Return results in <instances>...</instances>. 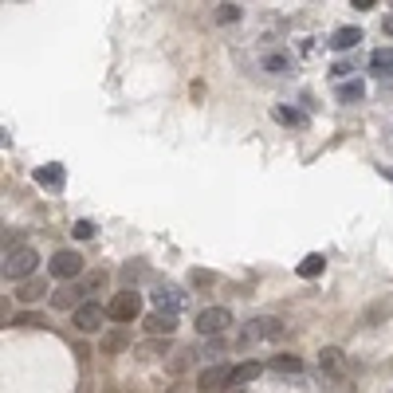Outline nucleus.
Returning a JSON list of instances; mask_svg holds the SVG:
<instances>
[{
    "mask_svg": "<svg viewBox=\"0 0 393 393\" xmlns=\"http://www.w3.org/2000/svg\"><path fill=\"white\" fill-rule=\"evenodd\" d=\"M264 67H267V71H275V75H284V71L291 67V63H287V55H267V59H264Z\"/></svg>",
    "mask_w": 393,
    "mask_h": 393,
    "instance_id": "obj_22",
    "label": "nucleus"
},
{
    "mask_svg": "<svg viewBox=\"0 0 393 393\" xmlns=\"http://www.w3.org/2000/svg\"><path fill=\"white\" fill-rule=\"evenodd\" d=\"M83 295H91V291H102L107 287V272H91V275H83Z\"/></svg>",
    "mask_w": 393,
    "mask_h": 393,
    "instance_id": "obj_20",
    "label": "nucleus"
},
{
    "mask_svg": "<svg viewBox=\"0 0 393 393\" xmlns=\"http://www.w3.org/2000/svg\"><path fill=\"white\" fill-rule=\"evenodd\" d=\"M177 323H181V319H177L173 311H154V314H146V319H142V326H146L149 334H173L177 331Z\"/></svg>",
    "mask_w": 393,
    "mask_h": 393,
    "instance_id": "obj_8",
    "label": "nucleus"
},
{
    "mask_svg": "<svg viewBox=\"0 0 393 393\" xmlns=\"http://www.w3.org/2000/svg\"><path fill=\"white\" fill-rule=\"evenodd\" d=\"M362 95H366V87L358 83V79H354V83H342V87H338V102H358Z\"/></svg>",
    "mask_w": 393,
    "mask_h": 393,
    "instance_id": "obj_18",
    "label": "nucleus"
},
{
    "mask_svg": "<svg viewBox=\"0 0 393 393\" xmlns=\"http://www.w3.org/2000/svg\"><path fill=\"white\" fill-rule=\"evenodd\" d=\"M331 44H334L338 51H350V48H358V44H362V32H358V28H338Z\"/></svg>",
    "mask_w": 393,
    "mask_h": 393,
    "instance_id": "obj_16",
    "label": "nucleus"
},
{
    "mask_svg": "<svg viewBox=\"0 0 393 393\" xmlns=\"http://www.w3.org/2000/svg\"><path fill=\"white\" fill-rule=\"evenodd\" d=\"M107 314L114 319V323H134L138 314H142V295H138L134 287H126V291H118L114 299L107 303Z\"/></svg>",
    "mask_w": 393,
    "mask_h": 393,
    "instance_id": "obj_3",
    "label": "nucleus"
},
{
    "mask_svg": "<svg viewBox=\"0 0 393 393\" xmlns=\"http://www.w3.org/2000/svg\"><path fill=\"white\" fill-rule=\"evenodd\" d=\"M177 354H181V358H173V370H185V366L193 362V354H196V350H177Z\"/></svg>",
    "mask_w": 393,
    "mask_h": 393,
    "instance_id": "obj_26",
    "label": "nucleus"
},
{
    "mask_svg": "<svg viewBox=\"0 0 393 393\" xmlns=\"http://www.w3.org/2000/svg\"><path fill=\"white\" fill-rule=\"evenodd\" d=\"M51 307H55V311H71V307H75V311H79V307H83V287H79V284H63L55 295H51Z\"/></svg>",
    "mask_w": 393,
    "mask_h": 393,
    "instance_id": "obj_9",
    "label": "nucleus"
},
{
    "mask_svg": "<svg viewBox=\"0 0 393 393\" xmlns=\"http://www.w3.org/2000/svg\"><path fill=\"white\" fill-rule=\"evenodd\" d=\"M216 20L220 24H236L240 20V4H216Z\"/></svg>",
    "mask_w": 393,
    "mask_h": 393,
    "instance_id": "obj_21",
    "label": "nucleus"
},
{
    "mask_svg": "<svg viewBox=\"0 0 393 393\" xmlns=\"http://www.w3.org/2000/svg\"><path fill=\"white\" fill-rule=\"evenodd\" d=\"M71 232H75V240H91V236H95V225H91V220H75Z\"/></svg>",
    "mask_w": 393,
    "mask_h": 393,
    "instance_id": "obj_23",
    "label": "nucleus"
},
{
    "mask_svg": "<svg viewBox=\"0 0 393 393\" xmlns=\"http://www.w3.org/2000/svg\"><path fill=\"white\" fill-rule=\"evenodd\" d=\"M228 326H232L228 307H205V311L196 314V334H205V338H220Z\"/></svg>",
    "mask_w": 393,
    "mask_h": 393,
    "instance_id": "obj_4",
    "label": "nucleus"
},
{
    "mask_svg": "<svg viewBox=\"0 0 393 393\" xmlns=\"http://www.w3.org/2000/svg\"><path fill=\"white\" fill-rule=\"evenodd\" d=\"M181 303H185V295H181V291H177V287H157V291H154V307H157V311H181Z\"/></svg>",
    "mask_w": 393,
    "mask_h": 393,
    "instance_id": "obj_11",
    "label": "nucleus"
},
{
    "mask_svg": "<svg viewBox=\"0 0 393 393\" xmlns=\"http://www.w3.org/2000/svg\"><path fill=\"white\" fill-rule=\"evenodd\" d=\"M138 275H146V264H126L122 267V279H126V284H134Z\"/></svg>",
    "mask_w": 393,
    "mask_h": 393,
    "instance_id": "obj_25",
    "label": "nucleus"
},
{
    "mask_svg": "<svg viewBox=\"0 0 393 393\" xmlns=\"http://www.w3.org/2000/svg\"><path fill=\"white\" fill-rule=\"evenodd\" d=\"M260 338H284V323H279V319H255V323L248 326L244 342H260Z\"/></svg>",
    "mask_w": 393,
    "mask_h": 393,
    "instance_id": "obj_7",
    "label": "nucleus"
},
{
    "mask_svg": "<svg viewBox=\"0 0 393 393\" xmlns=\"http://www.w3.org/2000/svg\"><path fill=\"white\" fill-rule=\"evenodd\" d=\"M39 267V252L28 244H20V248H8L4 252V279H32V272Z\"/></svg>",
    "mask_w": 393,
    "mask_h": 393,
    "instance_id": "obj_1",
    "label": "nucleus"
},
{
    "mask_svg": "<svg viewBox=\"0 0 393 393\" xmlns=\"http://www.w3.org/2000/svg\"><path fill=\"white\" fill-rule=\"evenodd\" d=\"M323 264H326L323 255H319V252H311V255L303 260V264H299V275H303V279H311V275H319V272H323Z\"/></svg>",
    "mask_w": 393,
    "mask_h": 393,
    "instance_id": "obj_19",
    "label": "nucleus"
},
{
    "mask_svg": "<svg viewBox=\"0 0 393 393\" xmlns=\"http://www.w3.org/2000/svg\"><path fill=\"white\" fill-rule=\"evenodd\" d=\"M48 272L55 275V279H63V284H75L79 275H83V255L71 252V248H59L48 260Z\"/></svg>",
    "mask_w": 393,
    "mask_h": 393,
    "instance_id": "obj_2",
    "label": "nucleus"
},
{
    "mask_svg": "<svg viewBox=\"0 0 393 393\" xmlns=\"http://www.w3.org/2000/svg\"><path fill=\"white\" fill-rule=\"evenodd\" d=\"M118 346H122V334H107L102 338V350H118Z\"/></svg>",
    "mask_w": 393,
    "mask_h": 393,
    "instance_id": "obj_27",
    "label": "nucleus"
},
{
    "mask_svg": "<svg viewBox=\"0 0 393 393\" xmlns=\"http://www.w3.org/2000/svg\"><path fill=\"white\" fill-rule=\"evenodd\" d=\"M370 71H373V75H389V71H393V48L370 51Z\"/></svg>",
    "mask_w": 393,
    "mask_h": 393,
    "instance_id": "obj_15",
    "label": "nucleus"
},
{
    "mask_svg": "<svg viewBox=\"0 0 393 393\" xmlns=\"http://www.w3.org/2000/svg\"><path fill=\"white\" fill-rule=\"evenodd\" d=\"M36 181L44 189H63V166H39L36 169Z\"/></svg>",
    "mask_w": 393,
    "mask_h": 393,
    "instance_id": "obj_14",
    "label": "nucleus"
},
{
    "mask_svg": "<svg viewBox=\"0 0 393 393\" xmlns=\"http://www.w3.org/2000/svg\"><path fill=\"white\" fill-rule=\"evenodd\" d=\"M385 32H389V36H393V16H385Z\"/></svg>",
    "mask_w": 393,
    "mask_h": 393,
    "instance_id": "obj_28",
    "label": "nucleus"
},
{
    "mask_svg": "<svg viewBox=\"0 0 393 393\" xmlns=\"http://www.w3.org/2000/svg\"><path fill=\"white\" fill-rule=\"evenodd\" d=\"M102 319H110V314H107V307H102V303H83L75 314H71V323H75L83 334L98 331V326H102Z\"/></svg>",
    "mask_w": 393,
    "mask_h": 393,
    "instance_id": "obj_5",
    "label": "nucleus"
},
{
    "mask_svg": "<svg viewBox=\"0 0 393 393\" xmlns=\"http://www.w3.org/2000/svg\"><path fill=\"white\" fill-rule=\"evenodd\" d=\"M228 385H232V366H208V370H201V378H196V389H205V393L228 389Z\"/></svg>",
    "mask_w": 393,
    "mask_h": 393,
    "instance_id": "obj_6",
    "label": "nucleus"
},
{
    "mask_svg": "<svg viewBox=\"0 0 393 393\" xmlns=\"http://www.w3.org/2000/svg\"><path fill=\"white\" fill-rule=\"evenodd\" d=\"M260 373H264V366H260V362H240V366H232V385L240 389V385L255 382Z\"/></svg>",
    "mask_w": 393,
    "mask_h": 393,
    "instance_id": "obj_13",
    "label": "nucleus"
},
{
    "mask_svg": "<svg viewBox=\"0 0 393 393\" xmlns=\"http://www.w3.org/2000/svg\"><path fill=\"white\" fill-rule=\"evenodd\" d=\"M44 295H48V284H44V279H36V275H32V279H24V284L16 287V299H20V303H36V299H44Z\"/></svg>",
    "mask_w": 393,
    "mask_h": 393,
    "instance_id": "obj_12",
    "label": "nucleus"
},
{
    "mask_svg": "<svg viewBox=\"0 0 393 393\" xmlns=\"http://www.w3.org/2000/svg\"><path fill=\"white\" fill-rule=\"evenodd\" d=\"M275 118H279V122H291V126H303V114H295V110H287V107L275 110Z\"/></svg>",
    "mask_w": 393,
    "mask_h": 393,
    "instance_id": "obj_24",
    "label": "nucleus"
},
{
    "mask_svg": "<svg viewBox=\"0 0 393 393\" xmlns=\"http://www.w3.org/2000/svg\"><path fill=\"white\" fill-rule=\"evenodd\" d=\"M272 370L275 373H303V362H299L295 354H279V358L272 362Z\"/></svg>",
    "mask_w": 393,
    "mask_h": 393,
    "instance_id": "obj_17",
    "label": "nucleus"
},
{
    "mask_svg": "<svg viewBox=\"0 0 393 393\" xmlns=\"http://www.w3.org/2000/svg\"><path fill=\"white\" fill-rule=\"evenodd\" d=\"M319 370L331 373V378H342V373H346L342 350H338V346H323V350H319Z\"/></svg>",
    "mask_w": 393,
    "mask_h": 393,
    "instance_id": "obj_10",
    "label": "nucleus"
}]
</instances>
